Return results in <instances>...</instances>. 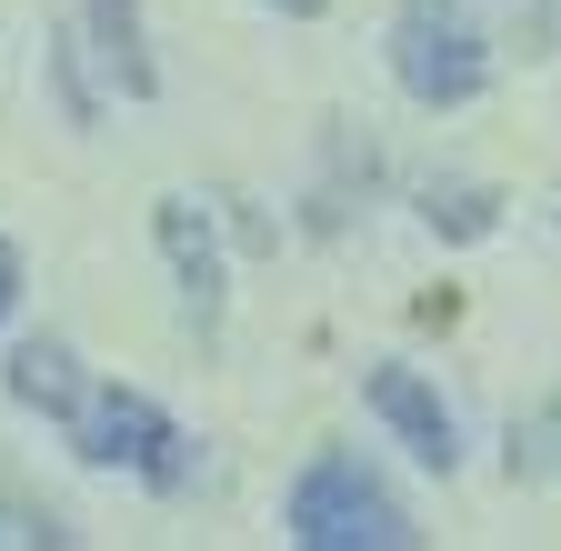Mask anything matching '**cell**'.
Returning <instances> with one entry per match:
<instances>
[{
	"instance_id": "1",
	"label": "cell",
	"mask_w": 561,
	"mask_h": 551,
	"mask_svg": "<svg viewBox=\"0 0 561 551\" xmlns=\"http://www.w3.org/2000/svg\"><path fill=\"white\" fill-rule=\"evenodd\" d=\"M291 541H311V551H401L411 521H401V502L351 451H331V461L301 471V492H291Z\"/></svg>"
},
{
	"instance_id": "2",
	"label": "cell",
	"mask_w": 561,
	"mask_h": 551,
	"mask_svg": "<svg viewBox=\"0 0 561 551\" xmlns=\"http://www.w3.org/2000/svg\"><path fill=\"white\" fill-rule=\"evenodd\" d=\"M81 461L181 481V432H171V422H161V411L140 401V391H101V401H81Z\"/></svg>"
},
{
	"instance_id": "3",
	"label": "cell",
	"mask_w": 561,
	"mask_h": 551,
	"mask_svg": "<svg viewBox=\"0 0 561 551\" xmlns=\"http://www.w3.org/2000/svg\"><path fill=\"white\" fill-rule=\"evenodd\" d=\"M391 60H401V91H411V101H471V91H481V41H471L461 21H442L432 0L401 21Z\"/></svg>"
},
{
	"instance_id": "4",
	"label": "cell",
	"mask_w": 561,
	"mask_h": 551,
	"mask_svg": "<svg viewBox=\"0 0 561 551\" xmlns=\"http://www.w3.org/2000/svg\"><path fill=\"white\" fill-rule=\"evenodd\" d=\"M371 411H381V422H391L421 461H432V471H451V451H461V441H451V411L421 391L411 371H371Z\"/></svg>"
},
{
	"instance_id": "5",
	"label": "cell",
	"mask_w": 561,
	"mask_h": 551,
	"mask_svg": "<svg viewBox=\"0 0 561 551\" xmlns=\"http://www.w3.org/2000/svg\"><path fill=\"white\" fill-rule=\"evenodd\" d=\"M91 31H101V60L121 91H151V50H140V11L130 0H91Z\"/></svg>"
},
{
	"instance_id": "6",
	"label": "cell",
	"mask_w": 561,
	"mask_h": 551,
	"mask_svg": "<svg viewBox=\"0 0 561 551\" xmlns=\"http://www.w3.org/2000/svg\"><path fill=\"white\" fill-rule=\"evenodd\" d=\"M161 251L181 261V282H191V301L210 311V291H221V261H210V231L191 221V200H161Z\"/></svg>"
},
{
	"instance_id": "7",
	"label": "cell",
	"mask_w": 561,
	"mask_h": 551,
	"mask_svg": "<svg viewBox=\"0 0 561 551\" xmlns=\"http://www.w3.org/2000/svg\"><path fill=\"white\" fill-rule=\"evenodd\" d=\"M11 391L31 411H81V381H70V352H60V341H31V352L11 361Z\"/></svg>"
},
{
	"instance_id": "8",
	"label": "cell",
	"mask_w": 561,
	"mask_h": 551,
	"mask_svg": "<svg viewBox=\"0 0 561 551\" xmlns=\"http://www.w3.org/2000/svg\"><path fill=\"white\" fill-rule=\"evenodd\" d=\"M432 221H451V231H491V200H481V191H432Z\"/></svg>"
},
{
	"instance_id": "9",
	"label": "cell",
	"mask_w": 561,
	"mask_h": 551,
	"mask_svg": "<svg viewBox=\"0 0 561 551\" xmlns=\"http://www.w3.org/2000/svg\"><path fill=\"white\" fill-rule=\"evenodd\" d=\"M11 301H21V261H11V241H0V321H11Z\"/></svg>"
}]
</instances>
